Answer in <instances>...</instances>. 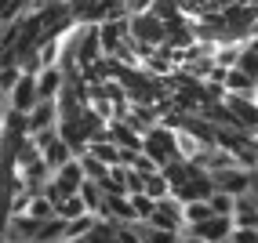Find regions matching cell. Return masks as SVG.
I'll list each match as a JSON object with an SVG mask.
<instances>
[{"label": "cell", "mask_w": 258, "mask_h": 243, "mask_svg": "<svg viewBox=\"0 0 258 243\" xmlns=\"http://www.w3.org/2000/svg\"><path fill=\"white\" fill-rule=\"evenodd\" d=\"M142 152L164 171L171 160H178V131H171V127H164V124L153 127V131L146 134V142H142Z\"/></svg>", "instance_id": "cell-1"}, {"label": "cell", "mask_w": 258, "mask_h": 243, "mask_svg": "<svg viewBox=\"0 0 258 243\" xmlns=\"http://www.w3.org/2000/svg\"><path fill=\"white\" fill-rule=\"evenodd\" d=\"M153 229H164V232H185V203H178L175 196H167L157 203V211L149 218Z\"/></svg>", "instance_id": "cell-2"}, {"label": "cell", "mask_w": 258, "mask_h": 243, "mask_svg": "<svg viewBox=\"0 0 258 243\" xmlns=\"http://www.w3.org/2000/svg\"><path fill=\"white\" fill-rule=\"evenodd\" d=\"M233 229H236L233 218H218V214H215V218L200 221V225H189L182 236H197V239H204V243H226V239L233 236Z\"/></svg>", "instance_id": "cell-3"}, {"label": "cell", "mask_w": 258, "mask_h": 243, "mask_svg": "<svg viewBox=\"0 0 258 243\" xmlns=\"http://www.w3.org/2000/svg\"><path fill=\"white\" fill-rule=\"evenodd\" d=\"M8 106L15 109V113H22V116H29L33 109L40 106V91H37V76H26L22 73V80L15 84V91L8 95Z\"/></svg>", "instance_id": "cell-4"}, {"label": "cell", "mask_w": 258, "mask_h": 243, "mask_svg": "<svg viewBox=\"0 0 258 243\" xmlns=\"http://www.w3.org/2000/svg\"><path fill=\"white\" fill-rule=\"evenodd\" d=\"M211 178H215V189H218V193H229V196H244L247 189H251V171H244V167L218 171V175H211Z\"/></svg>", "instance_id": "cell-5"}, {"label": "cell", "mask_w": 258, "mask_h": 243, "mask_svg": "<svg viewBox=\"0 0 258 243\" xmlns=\"http://www.w3.org/2000/svg\"><path fill=\"white\" fill-rule=\"evenodd\" d=\"M51 182H55L66 196H77V193H80V185L88 182V175H84L80 160H73V164H66L62 171H55V175H51Z\"/></svg>", "instance_id": "cell-6"}, {"label": "cell", "mask_w": 258, "mask_h": 243, "mask_svg": "<svg viewBox=\"0 0 258 243\" xmlns=\"http://www.w3.org/2000/svg\"><path fill=\"white\" fill-rule=\"evenodd\" d=\"M58 124H62V116H58V102H40V106L29 113V134L51 131V127H58Z\"/></svg>", "instance_id": "cell-7"}, {"label": "cell", "mask_w": 258, "mask_h": 243, "mask_svg": "<svg viewBox=\"0 0 258 243\" xmlns=\"http://www.w3.org/2000/svg\"><path fill=\"white\" fill-rule=\"evenodd\" d=\"M62 88H66V73H62L58 65H55V69H44V73L37 76V91H40V102H58Z\"/></svg>", "instance_id": "cell-8"}, {"label": "cell", "mask_w": 258, "mask_h": 243, "mask_svg": "<svg viewBox=\"0 0 258 243\" xmlns=\"http://www.w3.org/2000/svg\"><path fill=\"white\" fill-rule=\"evenodd\" d=\"M233 0H178L185 19H208V15H222Z\"/></svg>", "instance_id": "cell-9"}, {"label": "cell", "mask_w": 258, "mask_h": 243, "mask_svg": "<svg viewBox=\"0 0 258 243\" xmlns=\"http://www.w3.org/2000/svg\"><path fill=\"white\" fill-rule=\"evenodd\" d=\"M233 221H236V229H258V200H254L251 193L236 196V214H233Z\"/></svg>", "instance_id": "cell-10"}, {"label": "cell", "mask_w": 258, "mask_h": 243, "mask_svg": "<svg viewBox=\"0 0 258 243\" xmlns=\"http://www.w3.org/2000/svg\"><path fill=\"white\" fill-rule=\"evenodd\" d=\"M66 239H70V221H62V218L55 214V218L40 221V232H37V239H33V243H66Z\"/></svg>", "instance_id": "cell-11"}, {"label": "cell", "mask_w": 258, "mask_h": 243, "mask_svg": "<svg viewBox=\"0 0 258 243\" xmlns=\"http://www.w3.org/2000/svg\"><path fill=\"white\" fill-rule=\"evenodd\" d=\"M109 142H113L116 149H135V152H142V142H146V138L135 134L127 124H109Z\"/></svg>", "instance_id": "cell-12"}, {"label": "cell", "mask_w": 258, "mask_h": 243, "mask_svg": "<svg viewBox=\"0 0 258 243\" xmlns=\"http://www.w3.org/2000/svg\"><path fill=\"white\" fill-rule=\"evenodd\" d=\"M73 160H77V152H73L70 145H66L62 138H58L55 145H47V149H44V164L51 167V175H55V171H62L66 164H73Z\"/></svg>", "instance_id": "cell-13"}, {"label": "cell", "mask_w": 258, "mask_h": 243, "mask_svg": "<svg viewBox=\"0 0 258 243\" xmlns=\"http://www.w3.org/2000/svg\"><path fill=\"white\" fill-rule=\"evenodd\" d=\"M80 167H84V175H88V182H95V185H102V182L109 178V171H113V167H106L102 160H95L91 152H84V156H80Z\"/></svg>", "instance_id": "cell-14"}, {"label": "cell", "mask_w": 258, "mask_h": 243, "mask_svg": "<svg viewBox=\"0 0 258 243\" xmlns=\"http://www.w3.org/2000/svg\"><path fill=\"white\" fill-rule=\"evenodd\" d=\"M240 55H244V44H218L215 47V62L222 69H236L240 65Z\"/></svg>", "instance_id": "cell-15"}, {"label": "cell", "mask_w": 258, "mask_h": 243, "mask_svg": "<svg viewBox=\"0 0 258 243\" xmlns=\"http://www.w3.org/2000/svg\"><path fill=\"white\" fill-rule=\"evenodd\" d=\"M146 196H149V200H157V203L171 196V182H167L164 171H157V175H149V178H146Z\"/></svg>", "instance_id": "cell-16"}, {"label": "cell", "mask_w": 258, "mask_h": 243, "mask_svg": "<svg viewBox=\"0 0 258 243\" xmlns=\"http://www.w3.org/2000/svg\"><path fill=\"white\" fill-rule=\"evenodd\" d=\"M84 214H88V203L80 200V193H77V196H66V200L58 203V218H62V221H77V218H84Z\"/></svg>", "instance_id": "cell-17"}, {"label": "cell", "mask_w": 258, "mask_h": 243, "mask_svg": "<svg viewBox=\"0 0 258 243\" xmlns=\"http://www.w3.org/2000/svg\"><path fill=\"white\" fill-rule=\"evenodd\" d=\"M88 152L95 156V160H102L106 167H120V149H116L113 142H95Z\"/></svg>", "instance_id": "cell-18"}, {"label": "cell", "mask_w": 258, "mask_h": 243, "mask_svg": "<svg viewBox=\"0 0 258 243\" xmlns=\"http://www.w3.org/2000/svg\"><path fill=\"white\" fill-rule=\"evenodd\" d=\"M11 178H15V171L11 167H0V214H11V196H15Z\"/></svg>", "instance_id": "cell-19"}, {"label": "cell", "mask_w": 258, "mask_h": 243, "mask_svg": "<svg viewBox=\"0 0 258 243\" xmlns=\"http://www.w3.org/2000/svg\"><path fill=\"white\" fill-rule=\"evenodd\" d=\"M208 203H211V214H218V218H233L236 214V196H229V193H215Z\"/></svg>", "instance_id": "cell-20"}, {"label": "cell", "mask_w": 258, "mask_h": 243, "mask_svg": "<svg viewBox=\"0 0 258 243\" xmlns=\"http://www.w3.org/2000/svg\"><path fill=\"white\" fill-rule=\"evenodd\" d=\"M33 221H47V218H55L58 211H55V203H51L47 196H33V203H29V211H26Z\"/></svg>", "instance_id": "cell-21"}, {"label": "cell", "mask_w": 258, "mask_h": 243, "mask_svg": "<svg viewBox=\"0 0 258 243\" xmlns=\"http://www.w3.org/2000/svg\"><path fill=\"white\" fill-rule=\"evenodd\" d=\"M208 218H215L208 200H200V203H185V229H189V225H200V221H208Z\"/></svg>", "instance_id": "cell-22"}, {"label": "cell", "mask_w": 258, "mask_h": 243, "mask_svg": "<svg viewBox=\"0 0 258 243\" xmlns=\"http://www.w3.org/2000/svg\"><path fill=\"white\" fill-rule=\"evenodd\" d=\"M95 214H84V218H77V221H70V239H84V236H91V229H95Z\"/></svg>", "instance_id": "cell-23"}, {"label": "cell", "mask_w": 258, "mask_h": 243, "mask_svg": "<svg viewBox=\"0 0 258 243\" xmlns=\"http://www.w3.org/2000/svg\"><path fill=\"white\" fill-rule=\"evenodd\" d=\"M131 203H135V214H139V221H149V218H153V211H157V200H149L146 193L131 196Z\"/></svg>", "instance_id": "cell-24"}, {"label": "cell", "mask_w": 258, "mask_h": 243, "mask_svg": "<svg viewBox=\"0 0 258 243\" xmlns=\"http://www.w3.org/2000/svg\"><path fill=\"white\" fill-rule=\"evenodd\" d=\"M146 243H182V232H164V229H153V225H149Z\"/></svg>", "instance_id": "cell-25"}, {"label": "cell", "mask_w": 258, "mask_h": 243, "mask_svg": "<svg viewBox=\"0 0 258 243\" xmlns=\"http://www.w3.org/2000/svg\"><path fill=\"white\" fill-rule=\"evenodd\" d=\"M131 171H139V175H142V178H149V175H157V171H160V167H157V164H153V160H149V156H146V152H139V156H135V164H131Z\"/></svg>", "instance_id": "cell-26"}, {"label": "cell", "mask_w": 258, "mask_h": 243, "mask_svg": "<svg viewBox=\"0 0 258 243\" xmlns=\"http://www.w3.org/2000/svg\"><path fill=\"white\" fill-rule=\"evenodd\" d=\"M229 243H258V229H233Z\"/></svg>", "instance_id": "cell-27"}, {"label": "cell", "mask_w": 258, "mask_h": 243, "mask_svg": "<svg viewBox=\"0 0 258 243\" xmlns=\"http://www.w3.org/2000/svg\"><path fill=\"white\" fill-rule=\"evenodd\" d=\"M247 193L258 200V171H251V189H247Z\"/></svg>", "instance_id": "cell-28"}, {"label": "cell", "mask_w": 258, "mask_h": 243, "mask_svg": "<svg viewBox=\"0 0 258 243\" xmlns=\"http://www.w3.org/2000/svg\"><path fill=\"white\" fill-rule=\"evenodd\" d=\"M182 243H204V239H197V236H182Z\"/></svg>", "instance_id": "cell-29"}, {"label": "cell", "mask_w": 258, "mask_h": 243, "mask_svg": "<svg viewBox=\"0 0 258 243\" xmlns=\"http://www.w3.org/2000/svg\"><path fill=\"white\" fill-rule=\"evenodd\" d=\"M66 243H91V239H88V236H84V239H66Z\"/></svg>", "instance_id": "cell-30"}, {"label": "cell", "mask_w": 258, "mask_h": 243, "mask_svg": "<svg viewBox=\"0 0 258 243\" xmlns=\"http://www.w3.org/2000/svg\"><path fill=\"white\" fill-rule=\"evenodd\" d=\"M251 40H258V26H254V37H251Z\"/></svg>", "instance_id": "cell-31"}, {"label": "cell", "mask_w": 258, "mask_h": 243, "mask_svg": "<svg viewBox=\"0 0 258 243\" xmlns=\"http://www.w3.org/2000/svg\"><path fill=\"white\" fill-rule=\"evenodd\" d=\"M226 243H229V239H226Z\"/></svg>", "instance_id": "cell-32"}, {"label": "cell", "mask_w": 258, "mask_h": 243, "mask_svg": "<svg viewBox=\"0 0 258 243\" xmlns=\"http://www.w3.org/2000/svg\"><path fill=\"white\" fill-rule=\"evenodd\" d=\"M254 171H258V167H254Z\"/></svg>", "instance_id": "cell-33"}]
</instances>
